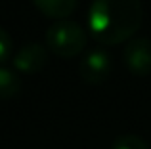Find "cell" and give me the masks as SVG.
I'll list each match as a JSON object with an SVG mask.
<instances>
[{
	"instance_id": "cell-8",
	"label": "cell",
	"mask_w": 151,
	"mask_h": 149,
	"mask_svg": "<svg viewBox=\"0 0 151 149\" xmlns=\"http://www.w3.org/2000/svg\"><path fill=\"white\" fill-rule=\"evenodd\" d=\"M111 149H149V145L145 143L144 138L136 134H122L113 142Z\"/></svg>"
},
{
	"instance_id": "cell-9",
	"label": "cell",
	"mask_w": 151,
	"mask_h": 149,
	"mask_svg": "<svg viewBox=\"0 0 151 149\" xmlns=\"http://www.w3.org/2000/svg\"><path fill=\"white\" fill-rule=\"evenodd\" d=\"M12 50H14L12 37L8 34V31L4 27H0V63H4L12 56Z\"/></svg>"
},
{
	"instance_id": "cell-1",
	"label": "cell",
	"mask_w": 151,
	"mask_h": 149,
	"mask_svg": "<svg viewBox=\"0 0 151 149\" xmlns=\"http://www.w3.org/2000/svg\"><path fill=\"white\" fill-rule=\"evenodd\" d=\"M144 19L142 0H94L88 11V27L100 44H121L134 38Z\"/></svg>"
},
{
	"instance_id": "cell-2",
	"label": "cell",
	"mask_w": 151,
	"mask_h": 149,
	"mask_svg": "<svg viewBox=\"0 0 151 149\" xmlns=\"http://www.w3.org/2000/svg\"><path fill=\"white\" fill-rule=\"evenodd\" d=\"M86 31L73 19H58L46 31V44L48 50L61 57H73L84 50Z\"/></svg>"
},
{
	"instance_id": "cell-6",
	"label": "cell",
	"mask_w": 151,
	"mask_h": 149,
	"mask_svg": "<svg viewBox=\"0 0 151 149\" xmlns=\"http://www.w3.org/2000/svg\"><path fill=\"white\" fill-rule=\"evenodd\" d=\"M33 2L37 4V8L42 14L58 21V19H67L77 10L78 0H33Z\"/></svg>"
},
{
	"instance_id": "cell-3",
	"label": "cell",
	"mask_w": 151,
	"mask_h": 149,
	"mask_svg": "<svg viewBox=\"0 0 151 149\" xmlns=\"http://www.w3.org/2000/svg\"><path fill=\"white\" fill-rule=\"evenodd\" d=\"M111 65H113V59H111L109 52H105L103 48H94L81 59L78 74L88 84H100L109 77Z\"/></svg>"
},
{
	"instance_id": "cell-5",
	"label": "cell",
	"mask_w": 151,
	"mask_h": 149,
	"mask_svg": "<svg viewBox=\"0 0 151 149\" xmlns=\"http://www.w3.org/2000/svg\"><path fill=\"white\" fill-rule=\"evenodd\" d=\"M48 63V50L38 42H29L21 46L14 56V67L21 73H38Z\"/></svg>"
},
{
	"instance_id": "cell-4",
	"label": "cell",
	"mask_w": 151,
	"mask_h": 149,
	"mask_svg": "<svg viewBox=\"0 0 151 149\" xmlns=\"http://www.w3.org/2000/svg\"><path fill=\"white\" fill-rule=\"evenodd\" d=\"M122 59L134 74L151 73V38L147 37L130 38L124 46Z\"/></svg>"
},
{
	"instance_id": "cell-7",
	"label": "cell",
	"mask_w": 151,
	"mask_h": 149,
	"mask_svg": "<svg viewBox=\"0 0 151 149\" xmlns=\"http://www.w3.org/2000/svg\"><path fill=\"white\" fill-rule=\"evenodd\" d=\"M21 90V80L15 71L8 67H0V100H12Z\"/></svg>"
}]
</instances>
